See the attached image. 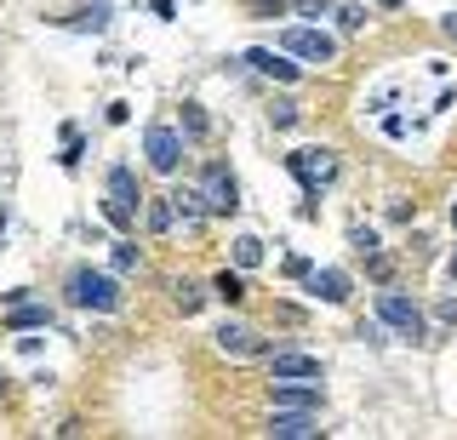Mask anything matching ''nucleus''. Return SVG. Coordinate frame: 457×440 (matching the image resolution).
Listing matches in <instances>:
<instances>
[{"instance_id":"5","label":"nucleus","mask_w":457,"mask_h":440,"mask_svg":"<svg viewBox=\"0 0 457 440\" xmlns=\"http://www.w3.org/2000/svg\"><path fill=\"white\" fill-rule=\"evenodd\" d=\"M280 46L292 52V58H303V63H332L337 58V40L326 29H314V23H292V29L280 35Z\"/></svg>"},{"instance_id":"17","label":"nucleus","mask_w":457,"mask_h":440,"mask_svg":"<svg viewBox=\"0 0 457 440\" xmlns=\"http://www.w3.org/2000/svg\"><path fill=\"white\" fill-rule=\"evenodd\" d=\"M257 263H263V240H257V235H240L235 240V269H257Z\"/></svg>"},{"instance_id":"18","label":"nucleus","mask_w":457,"mask_h":440,"mask_svg":"<svg viewBox=\"0 0 457 440\" xmlns=\"http://www.w3.org/2000/svg\"><path fill=\"white\" fill-rule=\"evenodd\" d=\"M171 223H178V212H171V195H161V201H149V229L166 235Z\"/></svg>"},{"instance_id":"16","label":"nucleus","mask_w":457,"mask_h":440,"mask_svg":"<svg viewBox=\"0 0 457 440\" xmlns=\"http://www.w3.org/2000/svg\"><path fill=\"white\" fill-rule=\"evenodd\" d=\"M212 292H218L223 303H240V297H246V280H240V269H223V275L212 280Z\"/></svg>"},{"instance_id":"22","label":"nucleus","mask_w":457,"mask_h":440,"mask_svg":"<svg viewBox=\"0 0 457 440\" xmlns=\"http://www.w3.org/2000/svg\"><path fill=\"white\" fill-rule=\"evenodd\" d=\"M337 23H343V29H366V6H354V0H343V6H337Z\"/></svg>"},{"instance_id":"31","label":"nucleus","mask_w":457,"mask_h":440,"mask_svg":"<svg viewBox=\"0 0 457 440\" xmlns=\"http://www.w3.org/2000/svg\"><path fill=\"white\" fill-rule=\"evenodd\" d=\"M378 6H400V0H378Z\"/></svg>"},{"instance_id":"6","label":"nucleus","mask_w":457,"mask_h":440,"mask_svg":"<svg viewBox=\"0 0 457 440\" xmlns=\"http://www.w3.org/2000/svg\"><path fill=\"white\" fill-rule=\"evenodd\" d=\"M378 320H383V326H395L400 337H423V309L411 303L406 292H395V286H389V292H378Z\"/></svg>"},{"instance_id":"9","label":"nucleus","mask_w":457,"mask_h":440,"mask_svg":"<svg viewBox=\"0 0 457 440\" xmlns=\"http://www.w3.org/2000/svg\"><path fill=\"white\" fill-rule=\"evenodd\" d=\"M269 435H275V440H309V435H320V418H314V411H280L275 406Z\"/></svg>"},{"instance_id":"3","label":"nucleus","mask_w":457,"mask_h":440,"mask_svg":"<svg viewBox=\"0 0 457 440\" xmlns=\"http://www.w3.org/2000/svg\"><path fill=\"white\" fill-rule=\"evenodd\" d=\"M286 172L303 183L309 201H320V189L337 178V154L332 149H292V154H286Z\"/></svg>"},{"instance_id":"23","label":"nucleus","mask_w":457,"mask_h":440,"mask_svg":"<svg viewBox=\"0 0 457 440\" xmlns=\"http://www.w3.org/2000/svg\"><path fill=\"white\" fill-rule=\"evenodd\" d=\"M183 126H189V137H206V115H200V104H183Z\"/></svg>"},{"instance_id":"32","label":"nucleus","mask_w":457,"mask_h":440,"mask_svg":"<svg viewBox=\"0 0 457 440\" xmlns=\"http://www.w3.org/2000/svg\"><path fill=\"white\" fill-rule=\"evenodd\" d=\"M0 394H6V372H0Z\"/></svg>"},{"instance_id":"25","label":"nucleus","mask_w":457,"mask_h":440,"mask_svg":"<svg viewBox=\"0 0 457 440\" xmlns=\"http://www.w3.org/2000/svg\"><path fill=\"white\" fill-rule=\"evenodd\" d=\"M297 12H309V18H320V12H332V0H292Z\"/></svg>"},{"instance_id":"20","label":"nucleus","mask_w":457,"mask_h":440,"mask_svg":"<svg viewBox=\"0 0 457 440\" xmlns=\"http://www.w3.org/2000/svg\"><path fill=\"white\" fill-rule=\"evenodd\" d=\"M69 23H75V29H104V23H109V6H104V0H92V6L75 12Z\"/></svg>"},{"instance_id":"24","label":"nucleus","mask_w":457,"mask_h":440,"mask_svg":"<svg viewBox=\"0 0 457 440\" xmlns=\"http://www.w3.org/2000/svg\"><path fill=\"white\" fill-rule=\"evenodd\" d=\"M269 120H275V126H280V132H286V126H297V104H286V97H280V104H275V109H269Z\"/></svg>"},{"instance_id":"7","label":"nucleus","mask_w":457,"mask_h":440,"mask_svg":"<svg viewBox=\"0 0 457 440\" xmlns=\"http://www.w3.org/2000/svg\"><path fill=\"white\" fill-rule=\"evenodd\" d=\"M143 154H149V166L154 172H178L183 166V137H178V126H149V132H143Z\"/></svg>"},{"instance_id":"8","label":"nucleus","mask_w":457,"mask_h":440,"mask_svg":"<svg viewBox=\"0 0 457 440\" xmlns=\"http://www.w3.org/2000/svg\"><path fill=\"white\" fill-rule=\"evenodd\" d=\"M275 406L280 411H320V389L303 378H275Z\"/></svg>"},{"instance_id":"11","label":"nucleus","mask_w":457,"mask_h":440,"mask_svg":"<svg viewBox=\"0 0 457 440\" xmlns=\"http://www.w3.org/2000/svg\"><path fill=\"white\" fill-rule=\"evenodd\" d=\"M303 280L320 303H343V297H349V275H343V269H309Z\"/></svg>"},{"instance_id":"15","label":"nucleus","mask_w":457,"mask_h":440,"mask_svg":"<svg viewBox=\"0 0 457 440\" xmlns=\"http://www.w3.org/2000/svg\"><path fill=\"white\" fill-rule=\"evenodd\" d=\"M171 212H178L189 229H200V218H206V195H200V189H171Z\"/></svg>"},{"instance_id":"14","label":"nucleus","mask_w":457,"mask_h":440,"mask_svg":"<svg viewBox=\"0 0 457 440\" xmlns=\"http://www.w3.org/2000/svg\"><path fill=\"white\" fill-rule=\"evenodd\" d=\"M246 63L257 69V75H275V80H297V63H286L280 52H269V46H252V52H246Z\"/></svg>"},{"instance_id":"2","label":"nucleus","mask_w":457,"mask_h":440,"mask_svg":"<svg viewBox=\"0 0 457 440\" xmlns=\"http://www.w3.org/2000/svg\"><path fill=\"white\" fill-rule=\"evenodd\" d=\"M137 206H143L137 172H132V166H114V172H109V195H104V218L114 223V229H132V223H137Z\"/></svg>"},{"instance_id":"21","label":"nucleus","mask_w":457,"mask_h":440,"mask_svg":"<svg viewBox=\"0 0 457 440\" xmlns=\"http://www.w3.org/2000/svg\"><path fill=\"white\" fill-rule=\"evenodd\" d=\"M114 275H132V269H137V246H132V240H114Z\"/></svg>"},{"instance_id":"12","label":"nucleus","mask_w":457,"mask_h":440,"mask_svg":"<svg viewBox=\"0 0 457 440\" xmlns=\"http://www.w3.org/2000/svg\"><path fill=\"white\" fill-rule=\"evenodd\" d=\"M212 337H218V349H223V354H257V332H252V326H235V320H223Z\"/></svg>"},{"instance_id":"27","label":"nucleus","mask_w":457,"mask_h":440,"mask_svg":"<svg viewBox=\"0 0 457 440\" xmlns=\"http://www.w3.org/2000/svg\"><path fill=\"white\" fill-rule=\"evenodd\" d=\"M354 246H361L366 258H371V252H378V235H371V229H354Z\"/></svg>"},{"instance_id":"13","label":"nucleus","mask_w":457,"mask_h":440,"mask_svg":"<svg viewBox=\"0 0 457 440\" xmlns=\"http://www.w3.org/2000/svg\"><path fill=\"white\" fill-rule=\"evenodd\" d=\"M6 326H12V332H40V326H52V309H46V303H29V297H23V303H12Z\"/></svg>"},{"instance_id":"1","label":"nucleus","mask_w":457,"mask_h":440,"mask_svg":"<svg viewBox=\"0 0 457 440\" xmlns=\"http://www.w3.org/2000/svg\"><path fill=\"white\" fill-rule=\"evenodd\" d=\"M69 303L97 309V315H114V309H120V280L104 275V269H75V275H69Z\"/></svg>"},{"instance_id":"30","label":"nucleus","mask_w":457,"mask_h":440,"mask_svg":"<svg viewBox=\"0 0 457 440\" xmlns=\"http://www.w3.org/2000/svg\"><path fill=\"white\" fill-rule=\"evenodd\" d=\"M452 229H457V201H452Z\"/></svg>"},{"instance_id":"29","label":"nucleus","mask_w":457,"mask_h":440,"mask_svg":"<svg viewBox=\"0 0 457 440\" xmlns=\"http://www.w3.org/2000/svg\"><path fill=\"white\" fill-rule=\"evenodd\" d=\"M446 275H452V280H457V252H452V263H446Z\"/></svg>"},{"instance_id":"10","label":"nucleus","mask_w":457,"mask_h":440,"mask_svg":"<svg viewBox=\"0 0 457 440\" xmlns=\"http://www.w3.org/2000/svg\"><path fill=\"white\" fill-rule=\"evenodd\" d=\"M269 372L275 378H320V361H314V354H297V349H275L269 354Z\"/></svg>"},{"instance_id":"4","label":"nucleus","mask_w":457,"mask_h":440,"mask_svg":"<svg viewBox=\"0 0 457 440\" xmlns=\"http://www.w3.org/2000/svg\"><path fill=\"white\" fill-rule=\"evenodd\" d=\"M200 195H206V212H212V218L240 212V183H235V172H228L223 161H212L206 172H200Z\"/></svg>"},{"instance_id":"28","label":"nucleus","mask_w":457,"mask_h":440,"mask_svg":"<svg viewBox=\"0 0 457 440\" xmlns=\"http://www.w3.org/2000/svg\"><path fill=\"white\" fill-rule=\"evenodd\" d=\"M446 35H452V40H457V12H452V18H446Z\"/></svg>"},{"instance_id":"26","label":"nucleus","mask_w":457,"mask_h":440,"mask_svg":"<svg viewBox=\"0 0 457 440\" xmlns=\"http://www.w3.org/2000/svg\"><path fill=\"white\" fill-rule=\"evenodd\" d=\"M63 166H80V132H69V149H63Z\"/></svg>"},{"instance_id":"19","label":"nucleus","mask_w":457,"mask_h":440,"mask_svg":"<svg viewBox=\"0 0 457 440\" xmlns=\"http://www.w3.org/2000/svg\"><path fill=\"white\" fill-rule=\"evenodd\" d=\"M171 297H178V309H183V315H195V309L206 303V292H200L195 280H178V286H171Z\"/></svg>"}]
</instances>
